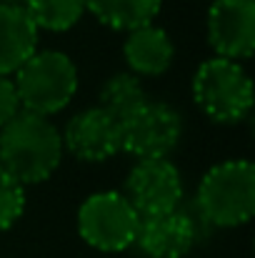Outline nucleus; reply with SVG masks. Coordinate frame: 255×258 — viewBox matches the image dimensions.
Here are the masks:
<instances>
[{"instance_id":"obj_4","label":"nucleus","mask_w":255,"mask_h":258,"mask_svg":"<svg viewBox=\"0 0 255 258\" xmlns=\"http://www.w3.org/2000/svg\"><path fill=\"white\" fill-rule=\"evenodd\" d=\"M190 90L198 110L218 125L243 123L253 110V78L238 60L220 55L203 60L193 76Z\"/></svg>"},{"instance_id":"obj_17","label":"nucleus","mask_w":255,"mask_h":258,"mask_svg":"<svg viewBox=\"0 0 255 258\" xmlns=\"http://www.w3.org/2000/svg\"><path fill=\"white\" fill-rule=\"evenodd\" d=\"M23 108H20V100H18V93L13 86V78L10 76H0V128L13 118L18 115Z\"/></svg>"},{"instance_id":"obj_18","label":"nucleus","mask_w":255,"mask_h":258,"mask_svg":"<svg viewBox=\"0 0 255 258\" xmlns=\"http://www.w3.org/2000/svg\"><path fill=\"white\" fill-rule=\"evenodd\" d=\"M23 0H0V5H20Z\"/></svg>"},{"instance_id":"obj_3","label":"nucleus","mask_w":255,"mask_h":258,"mask_svg":"<svg viewBox=\"0 0 255 258\" xmlns=\"http://www.w3.org/2000/svg\"><path fill=\"white\" fill-rule=\"evenodd\" d=\"M13 86L23 110L53 118L73 103L80 76L68 53L35 50L13 73Z\"/></svg>"},{"instance_id":"obj_9","label":"nucleus","mask_w":255,"mask_h":258,"mask_svg":"<svg viewBox=\"0 0 255 258\" xmlns=\"http://www.w3.org/2000/svg\"><path fill=\"white\" fill-rule=\"evenodd\" d=\"M60 136L63 148L83 163H103L123 153V123L100 105L78 110Z\"/></svg>"},{"instance_id":"obj_8","label":"nucleus","mask_w":255,"mask_h":258,"mask_svg":"<svg viewBox=\"0 0 255 258\" xmlns=\"http://www.w3.org/2000/svg\"><path fill=\"white\" fill-rule=\"evenodd\" d=\"M208 45L228 60H248L255 50V0H213L205 18Z\"/></svg>"},{"instance_id":"obj_13","label":"nucleus","mask_w":255,"mask_h":258,"mask_svg":"<svg viewBox=\"0 0 255 258\" xmlns=\"http://www.w3.org/2000/svg\"><path fill=\"white\" fill-rule=\"evenodd\" d=\"M160 8L163 0H85V10L98 23L120 33L155 23Z\"/></svg>"},{"instance_id":"obj_7","label":"nucleus","mask_w":255,"mask_h":258,"mask_svg":"<svg viewBox=\"0 0 255 258\" xmlns=\"http://www.w3.org/2000/svg\"><path fill=\"white\" fill-rule=\"evenodd\" d=\"M123 196L130 201L140 218L170 213L180 208L185 196L183 173L170 158L135 161V166L125 175Z\"/></svg>"},{"instance_id":"obj_11","label":"nucleus","mask_w":255,"mask_h":258,"mask_svg":"<svg viewBox=\"0 0 255 258\" xmlns=\"http://www.w3.org/2000/svg\"><path fill=\"white\" fill-rule=\"evenodd\" d=\"M123 58L128 63V73L138 78H158L168 73L175 60V43L168 30L148 23L125 35Z\"/></svg>"},{"instance_id":"obj_1","label":"nucleus","mask_w":255,"mask_h":258,"mask_svg":"<svg viewBox=\"0 0 255 258\" xmlns=\"http://www.w3.org/2000/svg\"><path fill=\"white\" fill-rule=\"evenodd\" d=\"M60 128L38 113L20 110L0 128V168L23 185L45 183L63 161Z\"/></svg>"},{"instance_id":"obj_10","label":"nucleus","mask_w":255,"mask_h":258,"mask_svg":"<svg viewBox=\"0 0 255 258\" xmlns=\"http://www.w3.org/2000/svg\"><path fill=\"white\" fill-rule=\"evenodd\" d=\"M198 243V223L190 213L175 208L170 213L140 218L135 246L148 258H185Z\"/></svg>"},{"instance_id":"obj_2","label":"nucleus","mask_w":255,"mask_h":258,"mask_svg":"<svg viewBox=\"0 0 255 258\" xmlns=\"http://www.w3.org/2000/svg\"><path fill=\"white\" fill-rule=\"evenodd\" d=\"M195 208L215 228L245 226L255 213V166L248 158H228L210 166L198 183Z\"/></svg>"},{"instance_id":"obj_15","label":"nucleus","mask_w":255,"mask_h":258,"mask_svg":"<svg viewBox=\"0 0 255 258\" xmlns=\"http://www.w3.org/2000/svg\"><path fill=\"white\" fill-rule=\"evenodd\" d=\"M38 30L48 33H65L75 28L85 10V0H23L20 3Z\"/></svg>"},{"instance_id":"obj_12","label":"nucleus","mask_w":255,"mask_h":258,"mask_svg":"<svg viewBox=\"0 0 255 258\" xmlns=\"http://www.w3.org/2000/svg\"><path fill=\"white\" fill-rule=\"evenodd\" d=\"M40 30L23 5H0V76H13L35 50Z\"/></svg>"},{"instance_id":"obj_16","label":"nucleus","mask_w":255,"mask_h":258,"mask_svg":"<svg viewBox=\"0 0 255 258\" xmlns=\"http://www.w3.org/2000/svg\"><path fill=\"white\" fill-rule=\"evenodd\" d=\"M25 203H28L25 185L5 168H0V233L20 221V216L25 213Z\"/></svg>"},{"instance_id":"obj_6","label":"nucleus","mask_w":255,"mask_h":258,"mask_svg":"<svg viewBox=\"0 0 255 258\" xmlns=\"http://www.w3.org/2000/svg\"><path fill=\"white\" fill-rule=\"evenodd\" d=\"M183 138V115L163 100H148L123 120V153L135 161L170 158Z\"/></svg>"},{"instance_id":"obj_5","label":"nucleus","mask_w":255,"mask_h":258,"mask_svg":"<svg viewBox=\"0 0 255 258\" xmlns=\"http://www.w3.org/2000/svg\"><path fill=\"white\" fill-rule=\"evenodd\" d=\"M75 223L90 248L100 253H120L135 246L140 216L120 190H98L80 203Z\"/></svg>"},{"instance_id":"obj_14","label":"nucleus","mask_w":255,"mask_h":258,"mask_svg":"<svg viewBox=\"0 0 255 258\" xmlns=\"http://www.w3.org/2000/svg\"><path fill=\"white\" fill-rule=\"evenodd\" d=\"M148 93L143 88V81L133 73H115L110 76L103 88H100V95H98V105L110 113L115 120H128L135 110H140L145 103H148Z\"/></svg>"}]
</instances>
